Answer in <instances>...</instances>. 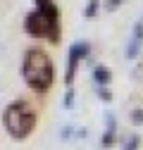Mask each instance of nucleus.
<instances>
[{
	"label": "nucleus",
	"instance_id": "nucleus-5",
	"mask_svg": "<svg viewBox=\"0 0 143 150\" xmlns=\"http://www.w3.org/2000/svg\"><path fill=\"white\" fill-rule=\"evenodd\" d=\"M115 138H117V119H115V115H105V134L100 138L103 150H110L115 145Z\"/></svg>",
	"mask_w": 143,
	"mask_h": 150
},
{
	"label": "nucleus",
	"instance_id": "nucleus-16",
	"mask_svg": "<svg viewBox=\"0 0 143 150\" xmlns=\"http://www.w3.org/2000/svg\"><path fill=\"white\" fill-rule=\"evenodd\" d=\"M134 79L143 81V64H136V69H134Z\"/></svg>",
	"mask_w": 143,
	"mask_h": 150
},
{
	"label": "nucleus",
	"instance_id": "nucleus-13",
	"mask_svg": "<svg viewBox=\"0 0 143 150\" xmlns=\"http://www.w3.org/2000/svg\"><path fill=\"white\" fill-rule=\"evenodd\" d=\"M131 122H134L136 126H141V124H143V107H141V110H134V112H131Z\"/></svg>",
	"mask_w": 143,
	"mask_h": 150
},
{
	"label": "nucleus",
	"instance_id": "nucleus-6",
	"mask_svg": "<svg viewBox=\"0 0 143 150\" xmlns=\"http://www.w3.org/2000/svg\"><path fill=\"white\" fill-rule=\"evenodd\" d=\"M93 81H96L98 88L110 86V81H112V71H110V67H105V64H93Z\"/></svg>",
	"mask_w": 143,
	"mask_h": 150
},
{
	"label": "nucleus",
	"instance_id": "nucleus-14",
	"mask_svg": "<svg viewBox=\"0 0 143 150\" xmlns=\"http://www.w3.org/2000/svg\"><path fill=\"white\" fill-rule=\"evenodd\" d=\"M122 3H124V0H105V10H107V12H115Z\"/></svg>",
	"mask_w": 143,
	"mask_h": 150
},
{
	"label": "nucleus",
	"instance_id": "nucleus-2",
	"mask_svg": "<svg viewBox=\"0 0 143 150\" xmlns=\"http://www.w3.org/2000/svg\"><path fill=\"white\" fill-rule=\"evenodd\" d=\"M36 122H38V110H36V105L31 100H26V98L12 100L3 112L5 131L14 141L29 138L33 134V129H36Z\"/></svg>",
	"mask_w": 143,
	"mask_h": 150
},
{
	"label": "nucleus",
	"instance_id": "nucleus-1",
	"mask_svg": "<svg viewBox=\"0 0 143 150\" xmlns=\"http://www.w3.org/2000/svg\"><path fill=\"white\" fill-rule=\"evenodd\" d=\"M22 79L36 93H45V91L52 88V83H55V67H52V60H50V55L45 50L29 48L24 52Z\"/></svg>",
	"mask_w": 143,
	"mask_h": 150
},
{
	"label": "nucleus",
	"instance_id": "nucleus-8",
	"mask_svg": "<svg viewBox=\"0 0 143 150\" xmlns=\"http://www.w3.org/2000/svg\"><path fill=\"white\" fill-rule=\"evenodd\" d=\"M138 145H141V138H138V134H129L127 138H124V145H122V150H138Z\"/></svg>",
	"mask_w": 143,
	"mask_h": 150
},
{
	"label": "nucleus",
	"instance_id": "nucleus-4",
	"mask_svg": "<svg viewBox=\"0 0 143 150\" xmlns=\"http://www.w3.org/2000/svg\"><path fill=\"white\" fill-rule=\"evenodd\" d=\"M88 52H91V43H88V41H74V43L69 45V52H67V67H64V86H67V88L74 86L79 64H81V60L88 57Z\"/></svg>",
	"mask_w": 143,
	"mask_h": 150
},
{
	"label": "nucleus",
	"instance_id": "nucleus-3",
	"mask_svg": "<svg viewBox=\"0 0 143 150\" xmlns=\"http://www.w3.org/2000/svg\"><path fill=\"white\" fill-rule=\"evenodd\" d=\"M24 31L31 38H45L50 45H57L62 38V26L60 24H50L43 14H38L36 10L26 12L24 17Z\"/></svg>",
	"mask_w": 143,
	"mask_h": 150
},
{
	"label": "nucleus",
	"instance_id": "nucleus-11",
	"mask_svg": "<svg viewBox=\"0 0 143 150\" xmlns=\"http://www.w3.org/2000/svg\"><path fill=\"white\" fill-rule=\"evenodd\" d=\"M131 38H136V41H141V43H143V17L134 24V36H131Z\"/></svg>",
	"mask_w": 143,
	"mask_h": 150
},
{
	"label": "nucleus",
	"instance_id": "nucleus-12",
	"mask_svg": "<svg viewBox=\"0 0 143 150\" xmlns=\"http://www.w3.org/2000/svg\"><path fill=\"white\" fill-rule=\"evenodd\" d=\"M62 103H64L67 110L74 107V88H67V91H64V100H62Z\"/></svg>",
	"mask_w": 143,
	"mask_h": 150
},
{
	"label": "nucleus",
	"instance_id": "nucleus-7",
	"mask_svg": "<svg viewBox=\"0 0 143 150\" xmlns=\"http://www.w3.org/2000/svg\"><path fill=\"white\" fill-rule=\"evenodd\" d=\"M98 12H100V3L98 0H88L86 7H84V17L86 19H93V17H98Z\"/></svg>",
	"mask_w": 143,
	"mask_h": 150
},
{
	"label": "nucleus",
	"instance_id": "nucleus-10",
	"mask_svg": "<svg viewBox=\"0 0 143 150\" xmlns=\"http://www.w3.org/2000/svg\"><path fill=\"white\" fill-rule=\"evenodd\" d=\"M96 93H98V98H100L103 103H112V98H115V96H112V91L107 88V86H103V88H98Z\"/></svg>",
	"mask_w": 143,
	"mask_h": 150
},
{
	"label": "nucleus",
	"instance_id": "nucleus-15",
	"mask_svg": "<svg viewBox=\"0 0 143 150\" xmlns=\"http://www.w3.org/2000/svg\"><path fill=\"white\" fill-rule=\"evenodd\" d=\"M72 134H74V129H72V126H64V129L60 131V138H62V141H67Z\"/></svg>",
	"mask_w": 143,
	"mask_h": 150
},
{
	"label": "nucleus",
	"instance_id": "nucleus-9",
	"mask_svg": "<svg viewBox=\"0 0 143 150\" xmlns=\"http://www.w3.org/2000/svg\"><path fill=\"white\" fill-rule=\"evenodd\" d=\"M141 41H136V38H131L129 41V45H127V57L129 60H134V57H138V52H141Z\"/></svg>",
	"mask_w": 143,
	"mask_h": 150
}]
</instances>
